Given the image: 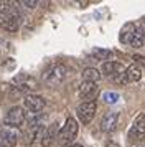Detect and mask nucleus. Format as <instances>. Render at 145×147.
Instances as JSON below:
<instances>
[{"instance_id": "obj_1", "label": "nucleus", "mask_w": 145, "mask_h": 147, "mask_svg": "<svg viewBox=\"0 0 145 147\" xmlns=\"http://www.w3.org/2000/svg\"><path fill=\"white\" fill-rule=\"evenodd\" d=\"M66 74H68V69H66L64 65L54 63V65H50V66L41 73V81L45 83L46 86L56 88L66 80Z\"/></svg>"}, {"instance_id": "obj_2", "label": "nucleus", "mask_w": 145, "mask_h": 147, "mask_svg": "<svg viewBox=\"0 0 145 147\" xmlns=\"http://www.w3.org/2000/svg\"><path fill=\"white\" fill-rule=\"evenodd\" d=\"M78 132H79L78 121L74 119V117H68L66 122H64V126L59 129L58 140L61 144H71L72 140L78 137Z\"/></svg>"}, {"instance_id": "obj_3", "label": "nucleus", "mask_w": 145, "mask_h": 147, "mask_svg": "<svg viewBox=\"0 0 145 147\" xmlns=\"http://www.w3.org/2000/svg\"><path fill=\"white\" fill-rule=\"evenodd\" d=\"M26 121V113L23 107L20 106H13L7 111L5 117H3V126H8V127H20L23 122Z\"/></svg>"}, {"instance_id": "obj_4", "label": "nucleus", "mask_w": 145, "mask_h": 147, "mask_svg": "<svg viewBox=\"0 0 145 147\" xmlns=\"http://www.w3.org/2000/svg\"><path fill=\"white\" fill-rule=\"evenodd\" d=\"M96 109H97L96 101H84V102H81L78 106L76 116H78V119L83 124H89L94 119V116H96Z\"/></svg>"}, {"instance_id": "obj_5", "label": "nucleus", "mask_w": 145, "mask_h": 147, "mask_svg": "<svg viewBox=\"0 0 145 147\" xmlns=\"http://www.w3.org/2000/svg\"><path fill=\"white\" fill-rule=\"evenodd\" d=\"M13 88L20 91V93H30L33 89H36L38 88V83L35 78L32 76H28V74H18V76H15L12 81Z\"/></svg>"}, {"instance_id": "obj_6", "label": "nucleus", "mask_w": 145, "mask_h": 147, "mask_svg": "<svg viewBox=\"0 0 145 147\" xmlns=\"http://www.w3.org/2000/svg\"><path fill=\"white\" fill-rule=\"evenodd\" d=\"M18 139H20L18 129L8 127V126H0V146L13 147V146H17Z\"/></svg>"}, {"instance_id": "obj_7", "label": "nucleus", "mask_w": 145, "mask_h": 147, "mask_svg": "<svg viewBox=\"0 0 145 147\" xmlns=\"http://www.w3.org/2000/svg\"><path fill=\"white\" fill-rule=\"evenodd\" d=\"M20 23H21V17L17 10H13L10 13H5V15H0V27L7 30V32H17L20 28Z\"/></svg>"}, {"instance_id": "obj_8", "label": "nucleus", "mask_w": 145, "mask_h": 147, "mask_svg": "<svg viewBox=\"0 0 145 147\" xmlns=\"http://www.w3.org/2000/svg\"><path fill=\"white\" fill-rule=\"evenodd\" d=\"M23 106L25 109H28L30 113H40L43 111L46 106V99L41 94H26L23 99Z\"/></svg>"}, {"instance_id": "obj_9", "label": "nucleus", "mask_w": 145, "mask_h": 147, "mask_svg": "<svg viewBox=\"0 0 145 147\" xmlns=\"http://www.w3.org/2000/svg\"><path fill=\"white\" fill-rule=\"evenodd\" d=\"M129 139L130 140H144L145 139V114H138L135 121H134V126L129 131Z\"/></svg>"}, {"instance_id": "obj_10", "label": "nucleus", "mask_w": 145, "mask_h": 147, "mask_svg": "<svg viewBox=\"0 0 145 147\" xmlns=\"http://www.w3.org/2000/svg\"><path fill=\"white\" fill-rule=\"evenodd\" d=\"M117 124H119V113L111 111V113H107L104 117L101 119L99 127H101V131L104 134H112L117 129Z\"/></svg>"}, {"instance_id": "obj_11", "label": "nucleus", "mask_w": 145, "mask_h": 147, "mask_svg": "<svg viewBox=\"0 0 145 147\" xmlns=\"http://www.w3.org/2000/svg\"><path fill=\"white\" fill-rule=\"evenodd\" d=\"M99 88L96 83H87V81H83L81 86H79V96L86 101H94V98L97 96Z\"/></svg>"}, {"instance_id": "obj_12", "label": "nucleus", "mask_w": 145, "mask_h": 147, "mask_svg": "<svg viewBox=\"0 0 145 147\" xmlns=\"http://www.w3.org/2000/svg\"><path fill=\"white\" fill-rule=\"evenodd\" d=\"M58 134H59L58 122H53V124H50V126H46L45 131H43V136H41V146L50 147L53 140L58 139Z\"/></svg>"}, {"instance_id": "obj_13", "label": "nucleus", "mask_w": 145, "mask_h": 147, "mask_svg": "<svg viewBox=\"0 0 145 147\" xmlns=\"http://www.w3.org/2000/svg\"><path fill=\"white\" fill-rule=\"evenodd\" d=\"M137 32V27H135V23H125L122 30H120V35H119V38L120 41L124 43V45H130L132 38H134V35Z\"/></svg>"}, {"instance_id": "obj_14", "label": "nucleus", "mask_w": 145, "mask_h": 147, "mask_svg": "<svg viewBox=\"0 0 145 147\" xmlns=\"http://www.w3.org/2000/svg\"><path fill=\"white\" fill-rule=\"evenodd\" d=\"M122 71H124V68L115 61H105L101 66V73L105 74V76H115V74L122 73Z\"/></svg>"}, {"instance_id": "obj_15", "label": "nucleus", "mask_w": 145, "mask_h": 147, "mask_svg": "<svg viewBox=\"0 0 145 147\" xmlns=\"http://www.w3.org/2000/svg\"><path fill=\"white\" fill-rule=\"evenodd\" d=\"M101 69H96V68H86L83 71V81H87V83H97L101 80Z\"/></svg>"}, {"instance_id": "obj_16", "label": "nucleus", "mask_w": 145, "mask_h": 147, "mask_svg": "<svg viewBox=\"0 0 145 147\" xmlns=\"http://www.w3.org/2000/svg\"><path fill=\"white\" fill-rule=\"evenodd\" d=\"M125 76H127L129 83H137L142 78V69L137 68L135 65H130L129 68H125Z\"/></svg>"}, {"instance_id": "obj_17", "label": "nucleus", "mask_w": 145, "mask_h": 147, "mask_svg": "<svg viewBox=\"0 0 145 147\" xmlns=\"http://www.w3.org/2000/svg\"><path fill=\"white\" fill-rule=\"evenodd\" d=\"M144 43H145V32L142 28H137V32H135V35H134V38L130 41V47L132 48H142Z\"/></svg>"}, {"instance_id": "obj_18", "label": "nucleus", "mask_w": 145, "mask_h": 147, "mask_svg": "<svg viewBox=\"0 0 145 147\" xmlns=\"http://www.w3.org/2000/svg\"><path fill=\"white\" fill-rule=\"evenodd\" d=\"M91 55L96 58V60H109V58H112L111 50H102V48H94Z\"/></svg>"}, {"instance_id": "obj_19", "label": "nucleus", "mask_w": 145, "mask_h": 147, "mask_svg": "<svg viewBox=\"0 0 145 147\" xmlns=\"http://www.w3.org/2000/svg\"><path fill=\"white\" fill-rule=\"evenodd\" d=\"M13 10H15V7H13L12 2H3V0H0V15L10 13Z\"/></svg>"}, {"instance_id": "obj_20", "label": "nucleus", "mask_w": 145, "mask_h": 147, "mask_svg": "<svg viewBox=\"0 0 145 147\" xmlns=\"http://www.w3.org/2000/svg\"><path fill=\"white\" fill-rule=\"evenodd\" d=\"M102 99H104V102H107V104H114V102H117L119 94L117 93H104L102 94Z\"/></svg>"}, {"instance_id": "obj_21", "label": "nucleus", "mask_w": 145, "mask_h": 147, "mask_svg": "<svg viewBox=\"0 0 145 147\" xmlns=\"http://www.w3.org/2000/svg\"><path fill=\"white\" fill-rule=\"evenodd\" d=\"M112 80L115 81L117 84H129V80H127V76H125V69L122 71V73H119V74H115V76H112Z\"/></svg>"}, {"instance_id": "obj_22", "label": "nucleus", "mask_w": 145, "mask_h": 147, "mask_svg": "<svg viewBox=\"0 0 145 147\" xmlns=\"http://www.w3.org/2000/svg\"><path fill=\"white\" fill-rule=\"evenodd\" d=\"M132 61L137 68H145V56H142V55H134Z\"/></svg>"}, {"instance_id": "obj_23", "label": "nucleus", "mask_w": 145, "mask_h": 147, "mask_svg": "<svg viewBox=\"0 0 145 147\" xmlns=\"http://www.w3.org/2000/svg\"><path fill=\"white\" fill-rule=\"evenodd\" d=\"M20 5H23L26 8H36L38 7V2L36 0H23V2H20Z\"/></svg>"}, {"instance_id": "obj_24", "label": "nucleus", "mask_w": 145, "mask_h": 147, "mask_svg": "<svg viewBox=\"0 0 145 147\" xmlns=\"http://www.w3.org/2000/svg\"><path fill=\"white\" fill-rule=\"evenodd\" d=\"M69 147H83V146H79V144H72V146H69Z\"/></svg>"}, {"instance_id": "obj_25", "label": "nucleus", "mask_w": 145, "mask_h": 147, "mask_svg": "<svg viewBox=\"0 0 145 147\" xmlns=\"http://www.w3.org/2000/svg\"><path fill=\"white\" fill-rule=\"evenodd\" d=\"M0 147H3V146H0Z\"/></svg>"}]
</instances>
